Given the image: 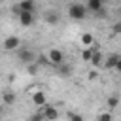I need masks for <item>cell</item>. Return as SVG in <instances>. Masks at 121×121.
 Instances as JSON below:
<instances>
[{"mask_svg": "<svg viewBox=\"0 0 121 121\" xmlns=\"http://www.w3.org/2000/svg\"><path fill=\"white\" fill-rule=\"evenodd\" d=\"M87 4H79V2H74V4H70L68 6V15L72 17V19H76V21H81V19H85L87 17Z\"/></svg>", "mask_w": 121, "mask_h": 121, "instance_id": "6da1fadb", "label": "cell"}, {"mask_svg": "<svg viewBox=\"0 0 121 121\" xmlns=\"http://www.w3.org/2000/svg\"><path fill=\"white\" fill-rule=\"evenodd\" d=\"M17 57H19V60L21 62H25L26 66L28 64H34L36 62V55H34V51H30V49H25V47H19L17 49Z\"/></svg>", "mask_w": 121, "mask_h": 121, "instance_id": "7a4b0ae2", "label": "cell"}, {"mask_svg": "<svg viewBox=\"0 0 121 121\" xmlns=\"http://www.w3.org/2000/svg\"><path fill=\"white\" fill-rule=\"evenodd\" d=\"M47 57H49L51 64H55V66H60V64H64V53H62L60 49H51Z\"/></svg>", "mask_w": 121, "mask_h": 121, "instance_id": "3957f363", "label": "cell"}, {"mask_svg": "<svg viewBox=\"0 0 121 121\" xmlns=\"http://www.w3.org/2000/svg\"><path fill=\"white\" fill-rule=\"evenodd\" d=\"M19 43H21V40L17 36H8L4 40V49L6 51H15V49H19Z\"/></svg>", "mask_w": 121, "mask_h": 121, "instance_id": "277c9868", "label": "cell"}, {"mask_svg": "<svg viewBox=\"0 0 121 121\" xmlns=\"http://www.w3.org/2000/svg\"><path fill=\"white\" fill-rule=\"evenodd\" d=\"M42 112H43V117H45V121H55V119L59 117V112H57L53 106H49V104H45Z\"/></svg>", "mask_w": 121, "mask_h": 121, "instance_id": "5b68a950", "label": "cell"}, {"mask_svg": "<svg viewBox=\"0 0 121 121\" xmlns=\"http://www.w3.org/2000/svg\"><path fill=\"white\" fill-rule=\"evenodd\" d=\"M17 6H19V9L25 11V13H34V9H36V4H34L32 0H23V2H19Z\"/></svg>", "mask_w": 121, "mask_h": 121, "instance_id": "8992f818", "label": "cell"}, {"mask_svg": "<svg viewBox=\"0 0 121 121\" xmlns=\"http://www.w3.org/2000/svg\"><path fill=\"white\" fill-rule=\"evenodd\" d=\"M32 104L34 106H45V93L43 91H34L32 93Z\"/></svg>", "mask_w": 121, "mask_h": 121, "instance_id": "52a82bcc", "label": "cell"}, {"mask_svg": "<svg viewBox=\"0 0 121 121\" xmlns=\"http://www.w3.org/2000/svg\"><path fill=\"white\" fill-rule=\"evenodd\" d=\"M19 23H21L23 26H30V25L34 23V13H25V11H21V15H19Z\"/></svg>", "mask_w": 121, "mask_h": 121, "instance_id": "ba28073f", "label": "cell"}, {"mask_svg": "<svg viewBox=\"0 0 121 121\" xmlns=\"http://www.w3.org/2000/svg\"><path fill=\"white\" fill-rule=\"evenodd\" d=\"M87 9H89V11H96V13H102L104 6H102V2H100V0H89V2H87Z\"/></svg>", "mask_w": 121, "mask_h": 121, "instance_id": "9c48e42d", "label": "cell"}, {"mask_svg": "<svg viewBox=\"0 0 121 121\" xmlns=\"http://www.w3.org/2000/svg\"><path fill=\"white\" fill-rule=\"evenodd\" d=\"M43 19H45L47 25H57V23H59V15H57V11H45Z\"/></svg>", "mask_w": 121, "mask_h": 121, "instance_id": "30bf717a", "label": "cell"}, {"mask_svg": "<svg viewBox=\"0 0 121 121\" xmlns=\"http://www.w3.org/2000/svg\"><path fill=\"white\" fill-rule=\"evenodd\" d=\"M119 55H110L108 59H106V62H104V66L106 68H117V62H119Z\"/></svg>", "mask_w": 121, "mask_h": 121, "instance_id": "8fae6325", "label": "cell"}, {"mask_svg": "<svg viewBox=\"0 0 121 121\" xmlns=\"http://www.w3.org/2000/svg\"><path fill=\"white\" fill-rule=\"evenodd\" d=\"M81 43H83L85 47H91V45L95 43V38H93V34H91V32H85V34L81 36Z\"/></svg>", "mask_w": 121, "mask_h": 121, "instance_id": "7c38bea8", "label": "cell"}, {"mask_svg": "<svg viewBox=\"0 0 121 121\" xmlns=\"http://www.w3.org/2000/svg\"><path fill=\"white\" fill-rule=\"evenodd\" d=\"M91 64H93V66H100V64H102V55H100V51H96V49H95L93 59H91Z\"/></svg>", "mask_w": 121, "mask_h": 121, "instance_id": "4fadbf2b", "label": "cell"}, {"mask_svg": "<svg viewBox=\"0 0 121 121\" xmlns=\"http://www.w3.org/2000/svg\"><path fill=\"white\" fill-rule=\"evenodd\" d=\"M2 100H4V104L6 106H9V104H13L15 102V93H4V96H2Z\"/></svg>", "mask_w": 121, "mask_h": 121, "instance_id": "5bb4252c", "label": "cell"}, {"mask_svg": "<svg viewBox=\"0 0 121 121\" xmlns=\"http://www.w3.org/2000/svg\"><path fill=\"white\" fill-rule=\"evenodd\" d=\"M93 53H95V49H93V47H85V49H83V53H81V59L91 62V59H93Z\"/></svg>", "mask_w": 121, "mask_h": 121, "instance_id": "9a60e30c", "label": "cell"}, {"mask_svg": "<svg viewBox=\"0 0 121 121\" xmlns=\"http://www.w3.org/2000/svg\"><path fill=\"white\" fill-rule=\"evenodd\" d=\"M59 76H60V78H68V76H70V66H68L66 62L59 66Z\"/></svg>", "mask_w": 121, "mask_h": 121, "instance_id": "2e32d148", "label": "cell"}, {"mask_svg": "<svg viewBox=\"0 0 121 121\" xmlns=\"http://www.w3.org/2000/svg\"><path fill=\"white\" fill-rule=\"evenodd\" d=\"M28 121H45V117H43V112H38V113H32V115L28 117Z\"/></svg>", "mask_w": 121, "mask_h": 121, "instance_id": "e0dca14e", "label": "cell"}, {"mask_svg": "<svg viewBox=\"0 0 121 121\" xmlns=\"http://www.w3.org/2000/svg\"><path fill=\"white\" fill-rule=\"evenodd\" d=\"M68 119H70V121H83V115H81V113H74V112H68Z\"/></svg>", "mask_w": 121, "mask_h": 121, "instance_id": "ac0fdd59", "label": "cell"}, {"mask_svg": "<svg viewBox=\"0 0 121 121\" xmlns=\"http://www.w3.org/2000/svg\"><path fill=\"white\" fill-rule=\"evenodd\" d=\"M106 104H108L110 108H115V106L119 104V98H117V96H110V98L106 100Z\"/></svg>", "mask_w": 121, "mask_h": 121, "instance_id": "d6986e66", "label": "cell"}, {"mask_svg": "<svg viewBox=\"0 0 121 121\" xmlns=\"http://www.w3.org/2000/svg\"><path fill=\"white\" fill-rule=\"evenodd\" d=\"M38 68H40V64H38V62H34V64H28V66H26V70H28L30 74H36V72H38Z\"/></svg>", "mask_w": 121, "mask_h": 121, "instance_id": "ffe728a7", "label": "cell"}, {"mask_svg": "<svg viewBox=\"0 0 121 121\" xmlns=\"http://www.w3.org/2000/svg\"><path fill=\"white\" fill-rule=\"evenodd\" d=\"M98 121H112V113H106V112L100 113L98 115Z\"/></svg>", "mask_w": 121, "mask_h": 121, "instance_id": "44dd1931", "label": "cell"}, {"mask_svg": "<svg viewBox=\"0 0 121 121\" xmlns=\"http://www.w3.org/2000/svg\"><path fill=\"white\" fill-rule=\"evenodd\" d=\"M113 32H115V34H121V21H117V23L113 25Z\"/></svg>", "mask_w": 121, "mask_h": 121, "instance_id": "7402d4cb", "label": "cell"}, {"mask_svg": "<svg viewBox=\"0 0 121 121\" xmlns=\"http://www.w3.org/2000/svg\"><path fill=\"white\" fill-rule=\"evenodd\" d=\"M96 76H98L96 72H89V79H96Z\"/></svg>", "mask_w": 121, "mask_h": 121, "instance_id": "603a6c76", "label": "cell"}, {"mask_svg": "<svg viewBox=\"0 0 121 121\" xmlns=\"http://www.w3.org/2000/svg\"><path fill=\"white\" fill-rule=\"evenodd\" d=\"M117 72H121V59H119V62H117V68H115Z\"/></svg>", "mask_w": 121, "mask_h": 121, "instance_id": "cb8c5ba5", "label": "cell"}]
</instances>
